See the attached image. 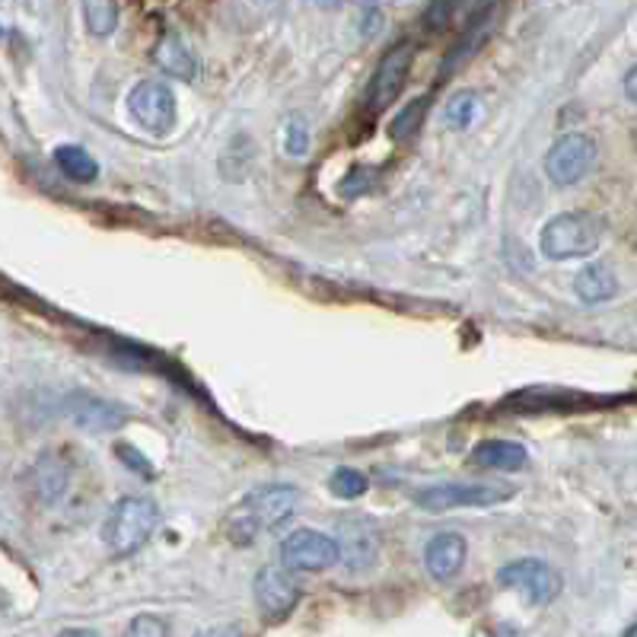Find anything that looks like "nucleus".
<instances>
[{
    "label": "nucleus",
    "mask_w": 637,
    "mask_h": 637,
    "mask_svg": "<svg viewBox=\"0 0 637 637\" xmlns=\"http://www.w3.org/2000/svg\"><path fill=\"white\" fill-rule=\"evenodd\" d=\"M294 507H297V491L290 485H262L226 513V535L236 545H252L258 535L290 520Z\"/></svg>",
    "instance_id": "1"
},
{
    "label": "nucleus",
    "mask_w": 637,
    "mask_h": 637,
    "mask_svg": "<svg viewBox=\"0 0 637 637\" xmlns=\"http://www.w3.org/2000/svg\"><path fill=\"white\" fill-rule=\"evenodd\" d=\"M603 243V221L590 211H567L554 214L552 221L542 226L539 246L542 255L552 262L564 258H590Z\"/></svg>",
    "instance_id": "2"
},
{
    "label": "nucleus",
    "mask_w": 637,
    "mask_h": 637,
    "mask_svg": "<svg viewBox=\"0 0 637 637\" xmlns=\"http://www.w3.org/2000/svg\"><path fill=\"white\" fill-rule=\"evenodd\" d=\"M160 527V507L150 498H121L106 517L103 542L115 558L135 554Z\"/></svg>",
    "instance_id": "3"
},
{
    "label": "nucleus",
    "mask_w": 637,
    "mask_h": 637,
    "mask_svg": "<svg viewBox=\"0 0 637 637\" xmlns=\"http://www.w3.org/2000/svg\"><path fill=\"white\" fill-rule=\"evenodd\" d=\"M596 163V140L590 138L586 131H571L561 135L549 147L545 153V176L552 179L558 189L577 185L583 176Z\"/></svg>",
    "instance_id": "4"
},
{
    "label": "nucleus",
    "mask_w": 637,
    "mask_h": 637,
    "mask_svg": "<svg viewBox=\"0 0 637 637\" xmlns=\"http://www.w3.org/2000/svg\"><path fill=\"white\" fill-rule=\"evenodd\" d=\"M517 495L507 485H459V481H446V485H431L415 491V503L421 510H456V507H495Z\"/></svg>",
    "instance_id": "5"
},
{
    "label": "nucleus",
    "mask_w": 637,
    "mask_h": 637,
    "mask_svg": "<svg viewBox=\"0 0 637 637\" xmlns=\"http://www.w3.org/2000/svg\"><path fill=\"white\" fill-rule=\"evenodd\" d=\"M498 583L507 590H517L527 596V603L532 606H549L558 599L561 593V574L554 571L552 564L539 561V558H520V561H510L498 571Z\"/></svg>",
    "instance_id": "6"
},
{
    "label": "nucleus",
    "mask_w": 637,
    "mask_h": 637,
    "mask_svg": "<svg viewBox=\"0 0 637 637\" xmlns=\"http://www.w3.org/2000/svg\"><path fill=\"white\" fill-rule=\"evenodd\" d=\"M128 112L144 131L150 135H169L176 125V93L160 81H144L128 93Z\"/></svg>",
    "instance_id": "7"
},
{
    "label": "nucleus",
    "mask_w": 637,
    "mask_h": 637,
    "mask_svg": "<svg viewBox=\"0 0 637 637\" xmlns=\"http://www.w3.org/2000/svg\"><path fill=\"white\" fill-rule=\"evenodd\" d=\"M415 61V45L412 42H395L389 49L383 61L376 64L373 77H370V89H367V106L373 112H383L399 99V93L405 89L408 71Z\"/></svg>",
    "instance_id": "8"
},
{
    "label": "nucleus",
    "mask_w": 637,
    "mask_h": 637,
    "mask_svg": "<svg viewBox=\"0 0 637 637\" xmlns=\"http://www.w3.org/2000/svg\"><path fill=\"white\" fill-rule=\"evenodd\" d=\"M280 558L287 571H326L341 558V545L319 529H297L284 539Z\"/></svg>",
    "instance_id": "9"
},
{
    "label": "nucleus",
    "mask_w": 637,
    "mask_h": 637,
    "mask_svg": "<svg viewBox=\"0 0 637 637\" xmlns=\"http://www.w3.org/2000/svg\"><path fill=\"white\" fill-rule=\"evenodd\" d=\"M252 590H255V606L262 609V615L268 622L287 618L294 612V606L300 603V583L290 577L287 567H275V564L262 567L255 574Z\"/></svg>",
    "instance_id": "10"
},
{
    "label": "nucleus",
    "mask_w": 637,
    "mask_h": 637,
    "mask_svg": "<svg viewBox=\"0 0 637 637\" xmlns=\"http://www.w3.org/2000/svg\"><path fill=\"white\" fill-rule=\"evenodd\" d=\"M498 17H500V7L498 0H478V7L469 13V20H466V29H463V35H459V42L449 49V55H446L444 67H440V77H449V74H456L466 61H469L488 39H491V32L498 26Z\"/></svg>",
    "instance_id": "11"
},
{
    "label": "nucleus",
    "mask_w": 637,
    "mask_h": 637,
    "mask_svg": "<svg viewBox=\"0 0 637 637\" xmlns=\"http://www.w3.org/2000/svg\"><path fill=\"white\" fill-rule=\"evenodd\" d=\"M64 412L77 427L93 431V434H112V431L128 424V408L125 405L99 399V395H86V392H74L64 402Z\"/></svg>",
    "instance_id": "12"
},
{
    "label": "nucleus",
    "mask_w": 637,
    "mask_h": 637,
    "mask_svg": "<svg viewBox=\"0 0 637 637\" xmlns=\"http://www.w3.org/2000/svg\"><path fill=\"white\" fill-rule=\"evenodd\" d=\"M466 558H469V542L466 535L459 532H437L427 549H424V564H427V574L434 581H453L463 567H466Z\"/></svg>",
    "instance_id": "13"
},
{
    "label": "nucleus",
    "mask_w": 637,
    "mask_h": 637,
    "mask_svg": "<svg viewBox=\"0 0 637 637\" xmlns=\"http://www.w3.org/2000/svg\"><path fill=\"white\" fill-rule=\"evenodd\" d=\"M67 481H71V469L67 463L57 456V453H42L32 466V488H35V498L42 503H57L67 491Z\"/></svg>",
    "instance_id": "14"
},
{
    "label": "nucleus",
    "mask_w": 637,
    "mask_h": 637,
    "mask_svg": "<svg viewBox=\"0 0 637 637\" xmlns=\"http://www.w3.org/2000/svg\"><path fill=\"white\" fill-rule=\"evenodd\" d=\"M529 453L523 444L513 440H485L471 449V466L488 471H520L527 469Z\"/></svg>",
    "instance_id": "15"
},
{
    "label": "nucleus",
    "mask_w": 637,
    "mask_h": 637,
    "mask_svg": "<svg viewBox=\"0 0 637 637\" xmlns=\"http://www.w3.org/2000/svg\"><path fill=\"white\" fill-rule=\"evenodd\" d=\"M153 64H157L167 77H176V81H194V74H198V61H194L192 49H189L176 32H167V35L157 42Z\"/></svg>",
    "instance_id": "16"
},
{
    "label": "nucleus",
    "mask_w": 637,
    "mask_h": 637,
    "mask_svg": "<svg viewBox=\"0 0 637 637\" xmlns=\"http://www.w3.org/2000/svg\"><path fill=\"white\" fill-rule=\"evenodd\" d=\"M574 294L590 306L609 304V300L618 297V277H615L609 265L590 262L586 268H581V275L574 277Z\"/></svg>",
    "instance_id": "17"
},
{
    "label": "nucleus",
    "mask_w": 637,
    "mask_h": 637,
    "mask_svg": "<svg viewBox=\"0 0 637 637\" xmlns=\"http://www.w3.org/2000/svg\"><path fill=\"white\" fill-rule=\"evenodd\" d=\"M55 163L57 169L71 179V182H93L99 176V167L96 160L86 153L84 147H74V144H64L55 150Z\"/></svg>",
    "instance_id": "18"
},
{
    "label": "nucleus",
    "mask_w": 637,
    "mask_h": 637,
    "mask_svg": "<svg viewBox=\"0 0 637 637\" xmlns=\"http://www.w3.org/2000/svg\"><path fill=\"white\" fill-rule=\"evenodd\" d=\"M84 20L89 35L109 39L118 26V0H84Z\"/></svg>",
    "instance_id": "19"
},
{
    "label": "nucleus",
    "mask_w": 637,
    "mask_h": 637,
    "mask_svg": "<svg viewBox=\"0 0 637 637\" xmlns=\"http://www.w3.org/2000/svg\"><path fill=\"white\" fill-rule=\"evenodd\" d=\"M427 106H431V99H427V96H417V99H412L405 109L392 118V128H389V131H392V138L395 140L415 138L417 131H421V125H424V118H427Z\"/></svg>",
    "instance_id": "20"
},
{
    "label": "nucleus",
    "mask_w": 637,
    "mask_h": 637,
    "mask_svg": "<svg viewBox=\"0 0 637 637\" xmlns=\"http://www.w3.org/2000/svg\"><path fill=\"white\" fill-rule=\"evenodd\" d=\"M446 125L449 128H469L471 118L478 115V93L475 89H463L446 103Z\"/></svg>",
    "instance_id": "21"
},
{
    "label": "nucleus",
    "mask_w": 637,
    "mask_h": 637,
    "mask_svg": "<svg viewBox=\"0 0 637 637\" xmlns=\"http://www.w3.org/2000/svg\"><path fill=\"white\" fill-rule=\"evenodd\" d=\"M329 488H332L335 498L341 500H354L363 498L367 495V488H370V481H367V475H361L358 469H335L332 478H329Z\"/></svg>",
    "instance_id": "22"
},
{
    "label": "nucleus",
    "mask_w": 637,
    "mask_h": 637,
    "mask_svg": "<svg viewBox=\"0 0 637 637\" xmlns=\"http://www.w3.org/2000/svg\"><path fill=\"white\" fill-rule=\"evenodd\" d=\"M380 172L370 167H354L344 179H341V194L344 198H358V194H367L373 185H376Z\"/></svg>",
    "instance_id": "23"
},
{
    "label": "nucleus",
    "mask_w": 637,
    "mask_h": 637,
    "mask_svg": "<svg viewBox=\"0 0 637 637\" xmlns=\"http://www.w3.org/2000/svg\"><path fill=\"white\" fill-rule=\"evenodd\" d=\"M284 150H287L290 157H304L306 150H309V125H306L300 115H294V118L287 121V128H284Z\"/></svg>",
    "instance_id": "24"
},
{
    "label": "nucleus",
    "mask_w": 637,
    "mask_h": 637,
    "mask_svg": "<svg viewBox=\"0 0 637 637\" xmlns=\"http://www.w3.org/2000/svg\"><path fill=\"white\" fill-rule=\"evenodd\" d=\"M125 637H169L163 618L157 615H138L131 625H128V635Z\"/></svg>",
    "instance_id": "25"
},
{
    "label": "nucleus",
    "mask_w": 637,
    "mask_h": 637,
    "mask_svg": "<svg viewBox=\"0 0 637 637\" xmlns=\"http://www.w3.org/2000/svg\"><path fill=\"white\" fill-rule=\"evenodd\" d=\"M463 0H434L431 3V10H427V26L434 29V26H444L446 20L453 17V10L459 7Z\"/></svg>",
    "instance_id": "26"
},
{
    "label": "nucleus",
    "mask_w": 637,
    "mask_h": 637,
    "mask_svg": "<svg viewBox=\"0 0 637 637\" xmlns=\"http://www.w3.org/2000/svg\"><path fill=\"white\" fill-rule=\"evenodd\" d=\"M194 637H246L236 625H223V628H208V631H198Z\"/></svg>",
    "instance_id": "27"
},
{
    "label": "nucleus",
    "mask_w": 637,
    "mask_h": 637,
    "mask_svg": "<svg viewBox=\"0 0 637 637\" xmlns=\"http://www.w3.org/2000/svg\"><path fill=\"white\" fill-rule=\"evenodd\" d=\"M635 67H631V71H628V74H625V96H628V99H631V103H635Z\"/></svg>",
    "instance_id": "28"
},
{
    "label": "nucleus",
    "mask_w": 637,
    "mask_h": 637,
    "mask_svg": "<svg viewBox=\"0 0 637 637\" xmlns=\"http://www.w3.org/2000/svg\"><path fill=\"white\" fill-rule=\"evenodd\" d=\"M57 637H99L96 631H89V628H67V631H61Z\"/></svg>",
    "instance_id": "29"
},
{
    "label": "nucleus",
    "mask_w": 637,
    "mask_h": 637,
    "mask_svg": "<svg viewBox=\"0 0 637 637\" xmlns=\"http://www.w3.org/2000/svg\"><path fill=\"white\" fill-rule=\"evenodd\" d=\"M491 637H527V635H520L517 628H507V625H503V628H498Z\"/></svg>",
    "instance_id": "30"
},
{
    "label": "nucleus",
    "mask_w": 637,
    "mask_h": 637,
    "mask_svg": "<svg viewBox=\"0 0 637 637\" xmlns=\"http://www.w3.org/2000/svg\"><path fill=\"white\" fill-rule=\"evenodd\" d=\"M625 637H635V625H631V628H628V631H625Z\"/></svg>",
    "instance_id": "31"
},
{
    "label": "nucleus",
    "mask_w": 637,
    "mask_h": 637,
    "mask_svg": "<svg viewBox=\"0 0 637 637\" xmlns=\"http://www.w3.org/2000/svg\"><path fill=\"white\" fill-rule=\"evenodd\" d=\"M367 3H380V0H367Z\"/></svg>",
    "instance_id": "32"
},
{
    "label": "nucleus",
    "mask_w": 637,
    "mask_h": 637,
    "mask_svg": "<svg viewBox=\"0 0 637 637\" xmlns=\"http://www.w3.org/2000/svg\"><path fill=\"white\" fill-rule=\"evenodd\" d=\"M0 39H3V26H0Z\"/></svg>",
    "instance_id": "33"
}]
</instances>
